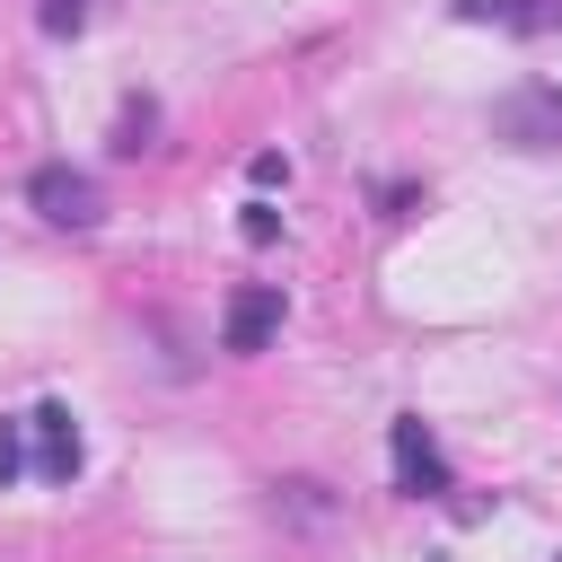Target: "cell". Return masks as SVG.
I'll use <instances>...</instances> for the list:
<instances>
[{
  "instance_id": "3957f363",
  "label": "cell",
  "mask_w": 562,
  "mask_h": 562,
  "mask_svg": "<svg viewBox=\"0 0 562 562\" xmlns=\"http://www.w3.org/2000/svg\"><path fill=\"white\" fill-rule=\"evenodd\" d=\"M281 316H290V299H281V281H246V290H228V316H220V351H263L272 334H281Z\"/></svg>"
},
{
  "instance_id": "8992f818",
  "label": "cell",
  "mask_w": 562,
  "mask_h": 562,
  "mask_svg": "<svg viewBox=\"0 0 562 562\" xmlns=\"http://www.w3.org/2000/svg\"><path fill=\"white\" fill-rule=\"evenodd\" d=\"M465 26H509V35H562V0H457Z\"/></svg>"
},
{
  "instance_id": "277c9868",
  "label": "cell",
  "mask_w": 562,
  "mask_h": 562,
  "mask_svg": "<svg viewBox=\"0 0 562 562\" xmlns=\"http://www.w3.org/2000/svg\"><path fill=\"white\" fill-rule=\"evenodd\" d=\"M26 439H35V474H44V483H79L88 439H79V422H70V404H61V395H44V404L26 413Z\"/></svg>"
},
{
  "instance_id": "6da1fadb",
  "label": "cell",
  "mask_w": 562,
  "mask_h": 562,
  "mask_svg": "<svg viewBox=\"0 0 562 562\" xmlns=\"http://www.w3.org/2000/svg\"><path fill=\"white\" fill-rule=\"evenodd\" d=\"M492 132L509 149H562V88L553 79H518L492 97Z\"/></svg>"
},
{
  "instance_id": "8fae6325",
  "label": "cell",
  "mask_w": 562,
  "mask_h": 562,
  "mask_svg": "<svg viewBox=\"0 0 562 562\" xmlns=\"http://www.w3.org/2000/svg\"><path fill=\"white\" fill-rule=\"evenodd\" d=\"M237 228H246V246H272V237H281V211H272V202H246Z\"/></svg>"
},
{
  "instance_id": "52a82bcc",
  "label": "cell",
  "mask_w": 562,
  "mask_h": 562,
  "mask_svg": "<svg viewBox=\"0 0 562 562\" xmlns=\"http://www.w3.org/2000/svg\"><path fill=\"white\" fill-rule=\"evenodd\" d=\"M149 132H158V105H149V97L114 114V149H123V158H140V149H149Z\"/></svg>"
},
{
  "instance_id": "9c48e42d",
  "label": "cell",
  "mask_w": 562,
  "mask_h": 562,
  "mask_svg": "<svg viewBox=\"0 0 562 562\" xmlns=\"http://www.w3.org/2000/svg\"><path fill=\"white\" fill-rule=\"evenodd\" d=\"M97 0H44V35H79Z\"/></svg>"
},
{
  "instance_id": "7a4b0ae2",
  "label": "cell",
  "mask_w": 562,
  "mask_h": 562,
  "mask_svg": "<svg viewBox=\"0 0 562 562\" xmlns=\"http://www.w3.org/2000/svg\"><path fill=\"white\" fill-rule=\"evenodd\" d=\"M386 457H395V492H404V501H448V492H457V483H448V457H439V439H430L422 413H395V422H386Z\"/></svg>"
},
{
  "instance_id": "ba28073f",
  "label": "cell",
  "mask_w": 562,
  "mask_h": 562,
  "mask_svg": "<svg viewBox=\"0 0 562 562\" xmlns=\"http://www.w3.org/2000/svg\"><path fill=\"white\" fill-rule=\"evenodd\" d=\"M26 465H35V457H26V422H0V492H9Z\"/></svg>"
},
{
  "instance_id": "5b68a950",
  "label": "cell",
  "mask_w": 562,
  "mask_h": 562,
  "mask_svg": "<svg viewBox=\"0 0 562 562\" xmlns=\"http://www.w3.org/2000/svg\"><path fill=\"white\" fill-rule=\"evenodd\" d=\"M26 202H35V211H44L53 228H97V220H105V202H97V184H88L79 167H61V158L26 176Z\"/></svg>"
},
{
  "instance_id": "30bf717a",
  "label": "cell",
  "mask_w": 562,
  "mask_h": 562,
  "mask_svg": "<svg viewBox=\"0 0 562 562\" xmlns=\"http://www.w3.org/2000/svg\"><path fill=\"white\" fill-rule=\"evenodd\" d=\"M246 176H255V193H272V184H290V158H281V149H255Z\"/></svg>"
}]
</instances>
